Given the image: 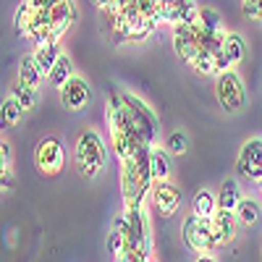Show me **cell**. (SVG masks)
<instances>
[{
    "instance_id": "83f0119b",
    "label": "cell",
    "mask_w": 262,
    "mask_h": 262,
    "mask_svg": "<svg viewBox=\"0 0 262 262\" xmlns=\"http://www.w3.org/2000/svg\"><path fill=\"white\" fill-rule=\"evenodd\" d=\"M92 3H95L102 13H107V16L118 13V3H116V0H92Z\"/></svg>"
},
{
    "instance_id": "4fadbf2b",
    "label": "cell",
    "mask_w": 262,
    "mask_h": 262,
    "mask_svg": "<svg viewBox=\"0 0 262 262\" xmlns=\"http://www.w3.org/2000/svg\"><path fill=\"white\" fill-rule=\"evenodd\" d=\"M42 76H45V74H42L34 53L21 58V63H18V81H24V84H29V86H34V90H37L39 81H42Z\"/></svg>"
},
{
    "instance_id": "6da1fadb",
    "label": "cell",
    "mask_w": 262,
    "mask_h": 262,
    "mask_svg": "<svg viewBox=\"0 0 262 262\" xmlns=\"http://www.w3.org/2000/svg\"><path fill=\"white\" fill-rule=\"evenodd\" d=\"M105 113H107V128L123 131V134H128L139 147H144V144L152 147V142L160 134V121H158L155 111L131 92L111 95L107 97Z\"/></svg>"
},
{
    "instance_id": "1f68e13d",
    "label": "cell",
    "mask_w": 262,
    "mask_h": 262,
    "mask_svg": "<svg viewBox=\"0 0 262 262\" xmlns=\"http://www.w3.org/2000/svg\"><path fill=\"white\" fill-rule=\"evenodd\" d=\"M196 262H215V257H210V254H202V257L196 259Z\"/></svg>"
},
{
    "instance_id": "cb8c5ba5",
    "label": "cell",
    "mask_w": 262,
    "mask_h": 262,
    "mask_svg": "<svg viewBox=\"0 0 262 262\" xmlns=\"http://www.w3.org/2000/svg\"><path fill=\"white\" fill-rule=\"evenodd\" d=\"M105 247H107V252H111L113 257H118V254L126 249V233H123V228H121L118 223L111 228V233H107V238H105Z\"/></svg>"
},
{
    "instance_id": "44dd1931",
    "label": "cell",
    "mask_w": 262,
    "mask_h": 262,
    "mask_svg": "<svg viewBox=\"0 0 262 262\" xmlns=\"http://www.w3.org/2000/svg\"><path fill=\"white\" fill-rule=\"evenodd\" d=\"M21 113H24V107H21V102L11 95L3 100V105H0V121H3V126H16L21 121Z\"/></svg>"
},
{
    "instance_id": "7c38bea8",
    "label": "cell",
    "mask_w": 262,
    "mask_h": 262,
    "mask_svg": "<svg viewBox=\"0 0 262 262\" xmlns=\"http://www.w3.org/2000/svg\"><path fill=\"white\" fill-rule=\"evenodd\" d=\"M60 55L63 53H60V42L58 39H50V42H45V45L34 48V58H37V63H39V69H42V74H45V76L53 71V66L58 63Z\"/></svg>"
},
{
    "instance_id": "7402d4cb",
    "label": "cell",
    "mask_w": 262,
    "mask_h": 262,
    "mask_svg": "<svg viewBox=\"0 0 262 262\" xmlns=\"http://www.w3.org/2000/svg\"><path fill=\"white\" fill-rule=\"evenodd\" d=\"M11 95L21 102V107H24V111H32V107L37 105V90H34V86H29V84H24V81H16L13 90H11Z\"/></svg>"
},
{
    "instance_id": "d6a6232c",
    "label": "cell",
    "mask_w": 262,
    "mask_h": 262,
    "mask_svg": "<svg viewBox=\"0 0 262 262\" xmlns=\"http://www.w3.org/2000/svg\"><path fill=\"white\" fill-rule=\"evenodd\" d=\"M242 3H254V0H242Z\"/></svg>"
},
{
    "instance_id": "9a60e30c",
    "label": "cell",
    "mask_w": 262,
    "mask_h": 262,
    "mask_svg": "<svg viewBox=\"0 0 262 262\" xmlns=\"http://www.w3.org/2000/svg\"><path fill=\"white\" fill-rule=\"evenodd\" d=\"M128 39L131 42H142V39H147L152 32H155V27L160 24V18H155V16H137L134 21H128Z\"/></svg>"
},
{
    "instance_id": "484cf974",
    "label": "cell",
    "mask_w": 262,
    "mask_h": 262,
    "mask_svg": "<svg viewBox=\"0 0 262 262\" xmlns=\"http://www.w3.org/2000/svg\"><path fill=\"white\" fill-rule=\"evenodd\" d=\"M165 144H168V152H173V155H184L186 147H189L184 131H170L168 139H165Z\"/></svg>"
},
{
    "instance_id": "2e32d148",
    "label": "cell",
    "mask_w": 262,
    "mask_h": 262,
    "mask_svg": "<svg viewBox=\"0 0 262 262\" xmlns=\"http://www.w3.org/2000/svg\"><path fill=\"white\" fill-rule=\"evenodd\" d=\"M34 13L37 8H32L27 0L16 8V16H13V29L18 37H32V24H34Z\"/></svg>"
},
{
    "instance_id": "8992f818",
    "label": "cell",
    "mask_w": 262,
    "mask_h": 262,
    "mask_svg": "<svg viewBox=\"0 0 262 262\" xmlns=\"http://www.w3.org/2000/svg\"><path fill=\"white\" fill-rule=\"evenodd\" d=\"M34 163L45 176H58L66 163V149L55 137H45L34 149Z\"/></svg>"
},
{
    "instance_id": "3957f363",
    "label": "cell",
    "mask_w": 262,
    "mask_h": 262,
    "mask_svg": "<svg viewBox=\"0 0 262 262\" xmlns=\"http://www.w3.org/2000/svg\"><path fill=\"white\" fill-rule=\"evenodd\" d=\"M215 97L226 113H238L247 105V86L233 69L215 76Z\"/></svg>"
},
{
    "instance_id": "ffe728a7",
    "label": "cell",
    "mask_w": 262,
    "mask_h": 262,
    "mask_svg": "<svg viewBox=\"0 0 262 262\" xmlns=\"http://www.w3.org/2000/svg\"><path fill=\"white\" fill-rule=\"evenodd\" d=\"M191 69H194L196 74H202V76H217V60H215V53L202 48L200 55L191 60Z\"/></svg>"
},
{
    "instance_id": "5b68a950",
    "label": "cell",
    "mask_w": 262,
    "mask_h": 262,
    "mask_svg": "<svg viewBox=\"0 0 262 262\" xmlns=\"http://www.w3.org/2000/svg\"><path fill=\"white\" fill-rule=\"evenodd\" d=\"M173 50L186 63H191L202 50V27L196 24H173Z\"/></svg>"
},
{
    "instance_id": "f1b7e54d",
    "label": "cell",
    "mask_w": 262,
    "mask_h": 262,
    "mask_svg": "<svg viewBox=\"0 0 262 262\" xmlns=\"http://www.w3.org/2000/svg\"><path fill=\"white\" fill-rule=\"evenodd\" d=\"M0 186H3V189H13V176H11V165H3V170H0Z\"/></svg>"
},
{
    "instance_id": "4316f807",
    "label": "cell",
    "mask_w": 262,
    "mask_h": 262,
    "mask_svg": "<svg viewBox=\"0 0 262 262\" xmlns=\"http://www.w3.org/2000/svg\"><path fill=\"white\" fill-rule=\"evenodd\" d=\"M242 13L247 18H262V0H254V3H242Z\"/></svg>"
},
{
    "instance_id": "4dcf8cb0",
    "label": "cell",
    "mask_w": 262,
    "mask_h": 262,
    "mask_svg": "<svg viewBox=\"0 0 262 262\" xmlns=\"http://www.w3.org/2000/svg\"><path fill=\"white\" fill-rule=\"evenodd\" d=\"M27 3H29L32 8H37V11H42V8H48V0H27Z\"/></svg>"
},
{
    "instance_id": "9c48e42d",
    "label": "cell",
    "mask_w": 262,
    "mask_h": 262,
    "mask_svg": "<svg viewBox=\"0 0 262 262\" xmlns=\"http://www.w3.org/2000/svg\"><path fill=\"white\" fill-rule=\"evenodd\" d=\"M90 97H92L90 84L81 76H71L60 86V102H63V107H69V111H81V107L90 102Z\"/></svg>"
},
{
    "instance_id": "ac0fdd59",
    "label": "cell",
    "mask_w": 262,
    "mask_h": 262,
    "mask_svg": "<svg viewBox=\"0 0 262 262\" xmlns=\"http://www.w3.org/2000/svg\"><path fill=\"white\" fill-rule=\"evenodd\" d=\"M191 212L194 215H202V217H212L217 212V196H212L207 189L196 191L194 202H191Z\"/></svg>"
},
{
    "instance_id": "e0dca14e",
    "label": "cell",
    "mask_w": 262,
    "mask_h": 262,
    "mask_svg": "<svg viewBox=\"0 0 262 262\" xmlns=\"http://www.w3.org/2000/svg\"><path fill=\"white\" fill-rule=\"evenodd\" d=\"M223 53L228 55V60L236 66L247 58V42L238 32H226V42H223Z\"/></svg>"
},
{
    "instance_id": "d4e9b609",
    "label": "cell",
    "mask_w": 262,
    "mask_h": 262,
    "mask_svg": "<svg viewBox=\"0 0 262 262\" xmlns=\"http://www.w3.org/2000/svg\"><path fill=\"white\" fill-rule=\"evenodd\" d=\"M200 27L205 34H212V32H221V16L212 8H200Z\"/></svg>"
},
{
    "instance_id": "30bf717a",
    "label": "cell",
    "mask_w": 262,
    "mask_h": 262,
    "mask_svg": "<svg viewBox=\"0 0 262 262\" xmlns=\"http://www.w3.org/2000/svg\"><path fill=\"white\" fill-rule=\"evenodd\" d=\"M236 223H238V217L236 212L231 210H217L212 215V236H215V244L221 247V244H228L233 233H236Z\"/></svg>"
},
{
    "instance_id": "52a82bcc",
    "label": "cell",
    "mask_w": 262,
    "mask_h": 262,
    "mask_svg": "<svg viewBox=\"0 0 262 262\" xmlns=\"http://www.w3.org/2000/svg\"><path fill=\"white\" fill-rule=\"evenodd\" d=\"M236 170L242 173L244 179L252 181H262V139H249L244 142L242 152H238V160H236Z\"/></svg>"
},
{
    "instance_id": "f546056e",
    "label": "cell",
    "mask_w": 262,
    "mask_h": 262,
    "mask_svg": "<svg viewBox=\"0 0 262 262\" xmlns=\"http://www.w3.org/2000/svg\"><path fill=\"white\" fill-rule=\"evenodd\" d=\"M0 163H3V165H11V142H8V139L0 142Z\"/></svg>"
},
{
    "instance_id": "603a6c76",
    "label": "cell",
    "mask_w": 262,
    "mask_h": 262,
    "mask_svg": "<svg viewBox=\"0 0 262 262\" xmlns=\"http://www.w3.org/2000/svg\"><path fill=\"white\" fill-rule=\"evenodd\" d=\"M236 217H238V226H252V223H257L259 205H257L254 200H242V205L236 207Z\"/></svg>"
},
{
    "instance_id": "277c9868",
    "label": "cell",
    "mask_w": 262,
    "mask_h": 262,
    "mask_svg": "<svg viewBox=\"0 0 262 262\" xmlns=\"http://www.w3.org/2000/svg\"><path fill=\"white\" fill-rule=\"evenodd\" d=\"M184 244L189 249H196V252H210L215 249V236H212V217H202V215H186L184 221Z\"/></svg>"
},
{
    "instance_id": "8fae6325",
    "label": "cell",
    "mask_w": 262,
    "mask_h": 262,
    "mask_svg": "<svg viewBox=\"0 0 262 262\" xmlns=\"http://www.w3.org/2000/svg\"><path fill=\"white\" fill-rule=\"evenodd\" d=\"M238 205H242V186L236 184V179H226L221 191H217V210L236 212Z\"/></svg>"
},
{
    "instance_id": "5bb4252c",
    "label": "cell",
    "mask_w": 262,
    "mask_h": 262,
    "mask_svg": "<svg viewBox=\"0 0 262 262\" xmlns=\"http://www.w3.org/2000/svg\"><path fill=\"white\" fill-rule=\"evenodd\" d=\"M149 168H152V179H155V181H165L170 176V152L152 147V152H149Z\"/></svg>"
},
{
    "instance_id": "7a4b0ae2",
    "label": "cell",
    "mask_w": 262,
    "mask_h": 262,
    "mask_svg": "<svg viewBox=\"0 0 262 262\" xmlns=\"http://www.w3.org/2000/svg\"><path fill=\"white\" fill-rule=\"evenodd\" d=\"M74 163L84 179L100 176V170L105 165V147L97 131L92 128L81 131V137L76 139V147H74Z\"/></svg>"
},
{
    "instance_id": "d6986e66",
    "label": "cell",
    "mask_w": 262,
    "mask_h": 262,
    "mask_svg": "<svg viewBox=\"0 0 262 262\" xmlns=\"http://www.w3.org/2000/svg\"><path fill=\"white\" fill-rule=\"evenodd\" d=\"M71 76H74V63L69 60V55H60V58H58V63L53 66V71L48 74L50 84H53V86H58V90H60V86H63L66 81H69Z\"/></svg>"
},
{
    "instance_id": "ba28073f",
    "label": "cell",
    "mask_w": 262,
    "mask_h": 262,
    "mask_svg": "<svg viewBox=\"0 0 262 262\" xmlns=\"http://www.w3.org/2000/svg\"><path fill=\"white\" fill-rule=\"evenodd\" d=\"M152 202H155V210L163 217L176 215V210L181 207V189L176 184H170L168 179L155 181V186H152Z\"/></svg>"
}]
</instances>
